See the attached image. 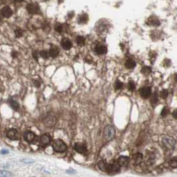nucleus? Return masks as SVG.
I'll return each instance as SVG.
<instances>
[{
    "mask_svg": "<svg viewBox=\"0 0 177 177\" xmlns=\"http://www.w3.org/2000/svg\"><path fill=\"white\" fill-rule=\"evenodd\" d=\"M52 148L53 151L56 153H64L67 151V144L65 143V142L62 141L61 139H56L55 140L52 144Z\"/></svg>",
    "mask_w": 177,
    "mask_h": 177,
    "instance_id": "1",
    "label": "nucleus"
},
{
    "mask_svg": "<svg viewBox=\"0 0 177 177\" xmlns=\"http://www.w3.org/2000/svg\"><path fill=\"white\" fill-rule=\"evenodd\" d=\"M57 122V118L55 115L53 113H49L45 117L43 120V124L46 127H52L56 125Z\"/></svg>",
    "mask_w": 177,
    "mask_h": 177,
    "instance_id": "2",
    "label": "nucleus"
},
{
    "mask_svg": "<svg viewBox=\"0 0 177 177\" xmlns=\"http://www.w3.org/2000/svg\"><path fill=\"white\" fill-rule=\"evenodd\" d=\"M162 144L168 149H173L176 145V141L173 137L167 136L162 139Z\"/></svg>",
    "mask_w": 177,
    "mask_h": 177,
    "instance_id": "3",
    "label": "nucleus"
},
{
    "mask_svg": "<svg viewBox=\"0 0 177 177\" xmlns=\"http://www.w3.org/2000/svg\"><path fill=\"white\" fill-rule=\"evenodd\" d=\"M115 135V130L113 126L107 125L104 129V137L107 141H111Z\"/></svg>",
    "mask_w": 177,
    "mask_h": 177,
    "instance_id": "4",
    "label": "nucleus"
},
{
    "mask_svg": "<svg viewBox=\"0 0 177 177\" xmlns=\"http://www.w3.org/2000/svg\"><path fill=\"white\" fill-rule=\"evenodd\" d=\"M26 9L29 14H38L40 12V6L37 3H31L27 4Z\"/></svg>",
    "mask_w": 177,
    "mask_h": 177,
    "instance_id": "5",
    "label": "nucleus"
},
{
    "mask_svg": "<svg viewBox=\"0 0 177 177\" xmlns=\"http://www.w3.org/2000/svg\"><path fill=\"white\" fill-rule=\"evenodd\" d=\"M6 136L11 141H17L19 138V133L15 128H10L7 131Z\"/></svg>",
    "mask_w": 177,
    "mask_h": 177,
    "instance_id": "6",
    "label": "nucleus"
},
{
    "mask_svg": "<svg viewBox=\"0 0 177 177\" xmlns=\"http://www.w3.org/2000/svg\"><path fill=\"white\" fill-rule=\"evenodd\" d=\"M51 142V138L50 135L48 134L43 135L40 140V146L43 149L50 145Z\"/></svg>",
    "mask_w": 177,
    "mask_h": 177,
    "instance_id": "7",
    "label": "nucleus"
},
{
    "mask_svg": "<svg viewBox=\"0 0 177 177\" xmlns=\"http://www.w3.org/2000/svg\"><path fill=\"white\" fill-rule=\"evenodd\" d=\"M73 148H74L75 150L77 151V153L80 154H84L87 151V146H85V144L81 143V142H76L74 144Z\"/></svg>",
    "mask_w": 177,
    "mask_h": 177,
    "instance_id": "8",
    "label": "nucleus"
},
{
    "mask_svg": "<svg viewBox=\"0 0 177 177\" xmlns=\"http://www.w3.org/2000/svg\"><path fill=\"white\" fill-rule=\"evenodd\" d=\"M24 137L25 141L29 143H32L35 140L37 135L33 132L27 131L24 134Z\"/></svg>",
    "mask_w": 177,
    "mask_h": 177,
    "instance_id": "9",
    "label": "nucleus"
},
{
    "mask_svg": "<svg viewBox=\"0 0 177 177\" xmlns=\"http://www.w3.org/2000/svg\"><path fill=\"white\" fill-rule=\"evenodd\" d=\"M139 93L142 98L146 99L151 95V88L149 87H144L139 89Z\"/></svg>",
    "mask_w": 177,
    "mask_h": 177,
    "instance_id": "10",
    "label": "nucleus"
},
{
    "mask_svg": "<svg viewBox=\"0 0 177 177\" xmlns=\"http://www.w3.org/2000/svg\"><path fill=\"white\" fill-rule=\"evenodd\" d=\"M61 45L63 49L68 51L73 47V43L68 38H63L61 41Z\"/></svg>",
    "mask_w": 177,
    "mask_h": 177,
    "instance_id": "11",
    "label": "nucleus"
},
{
    "mask_svg": "<svg viewBox=\"0 0 177 177\" xmlns=\"http://www.w3.org/2000/svg\"><path fill=\"white\" fill-rule=\"evenodd\" d=\"M1 13L3 15V17L6 18L10 17L13 14V11L9 6H5L1 9Z\"/></svg>",
    "mask_w": 177,
    "mask_h": 177,
    "instance_id": "12",
    "label": "nucleus"
},
{
    "mask_svg": "<svg viewBox=\"0 0 177 177\" xmlns=\"http://www.w3.org/2000/svg\"><path fill=\"white\" fill-rule=\"evenodd\" d=\"M59 49L58 47H57L56 45L51 46L49 51V54L50 57H51L52 58L55 59L59 56Z\"/></svg>",
    "mask_w": 177,
    "mask_h": 177,
    "instance_id": "13",
    "label": "nucleus"
},
{
    "mask_svg": "<svg viewBox=\"0 0 177 177\" xmlns=\"http://www.w3.org/2000/svg\"><path fill=\"white\" fill-rule=\"evenodd\" d=\"M95 51L99 55H104L107 53V48L106 46L102 44H98L95 48Z\"/></svg>",
    "mask_w": 177,
    "mask_h": 177,
    "instance_id": "14",
    "label": "nucleus"
},
{
    "mask_svg": "<svg viewBox=\"0 0 177 177\" xmlns=\"http://www.w3.org/2000/svg\"><path fill=\"white\" fill-rule=\"evenodd\" d=\"M133 164L135 166H137V165H139L142 162V160H143V156H142L141 153H136L135 155H133Z\"/></svg>",
    "mask_w": 177,
    "mask_h": 177,
    "instance_id": "15",
    "label": "nucleus"
},
{
    "mask_svg": "<svg viewBox=\"0 0 177 177\" xmlns=\"http://www.w3.org/2000/svg\"><path fill=\"white\" fill-rule=\"evenodd\" d=\"M9 105H10V106L11 107V109L13 110H14L15 111H19L20 106L18 101L13 99L12 98H11L9 99Z\"/></svg>",
    "mask_w": 177,
    "mask_h": 177,
    "instance_id": "16",
    "label": "nucleus"
},
{
    "mask_svg": "<svg viewBox=\"0 0 177 177\" xmlns=\"http://www.w3.org/2000/svg\"><path fill=\"white\" fill-rule=\"evenodd\" d=\"M118 162L121 167H125L129 163V158L126 156H121L118 160Z\"/></svg>",
    "mask_w": 177,
    "mask_h": 177,
    "instance_id": "17",
    "label": "nucleus"
},
{
    "mask_svg": "<svg viewBox=\"0 0 177 177\" xmlns=\"http://www.w3.org/2000/svg\"><path fill=\"white\" fill-rule=\"evenodd\" d=\"M77 21H78V23H79V24H86V23L87 22V21H88V15L85 14V13H83V14L79 16Z\"/></svg>",
    "mask_w": 177,
    "mask_h": 177,
    "instance_id": "18",
    "label": "nucleus"
},
{
    "mask_svg": "<svg viewBox=\"0 0 177 177\" xmlns=\"http://www.w3.org/2000/svg\"><path fill=\"white\" fill-rule=\"evenodd\" d=\"M135 66H136V63H135V61L133 60V59H129L126 61L125 67L128 69H131L135 68Z\"/></svg>",
    "mask_w": 177,
    "mask_h": 177,
    "instance_id": "19",
    "label": "nucleus"
},
{
    "mask_svg": "<svg viewBox=\"0 0 177 177\" xmlns=\"http://www.w3.org/2000/svg\"><path fill=\"white\" fill-rule=\"evenodd\" d=\"M55 30H56L57 33H63V31H65V26L64 25L59 24V23H57V24L55 25Z\"/></svg>",
    "mask_w": 177,
    "mask_h": 177,
    "instance_id": "20",
    "label": "nucleus"
},
{
    "mask_svg": "<svg viewBox=\"0 0 177 177\" xmlns=\"http://www.w3.org/2000/svg\"><path fill=\"white\" fill-rule=\"evenodd\" d=\"M107 163L106 162L105 160H101L98 162V167L101 171L105 172V169H106Z\"/></svg>",
    "mask_w": 177,
    "mask_h": 177,
    "instance_id": "21",
    "label": "nucleus"
},
{
    "mask_svg": "<svg viewBox=\"0 0 177 177\" xmlns=\"http://www.w3.org/2000/svg\"><path fill=\"white\" fill-rule=\"evenodd\" d=\"M76 42H77V44L79 46H82L85 45V39L83 36H78L77 39H76Z\"/></svg>",
    "mask_w": 177,
    "mask_h": 177,
    "instance_id": "22",
    "label": "nucleus"
},
{
    "mask_svg": "<svg viewBox=\"0 0 177 177\" xmlns=\"http://www.w3.org/2000/svg\"><path fill=\"white\" fill-rule=\"evenodd\" d=\"M112 165V172H118L120 171L121 165L118 162H115Z\"/></svg>",
    "mask_w": 177,
    "mask_h": 177,
    "instance_id": "23",
    "label": "nucleus"
},
{
    "mask_svg": "<svg viewBox=\"0 0 177 177\" xmlns=\"http://www.w3.org/2000/svg\"><path fill=\"white\" fill-rule=\"evenodd\" d=\"M14 33H15V35L16 37L19 38V37H22L23 35H24V31L23 29L19 28V27H17V28L15 29Z\"/></svg>",
    "mask_w": 177,
    "mask_h": 177,
    "instance_id": "24",
    "label": "nucleus"
},
{
    "mask_svg": "<svg viewBox=\"0 0 177 177\" xmlns=\"http://www.w3.org/2000/svg\"><path fill=\"white\" fill-rule=\"evenodd\" d=\"M157 102H158V95H157V92H155L153 95L151 96V104L155 105V104H157Z\"/></svg>",
    "mask_w": 177,
    "mask_h": 177,
    "instance_id": "25",
    "label": "nucleus"
},
{
    "mask_svg": "<svg viewBox=\"0 0 177 177\" xmlns=\"http://www.w3.org/2000/svg\"><path fill=\"white\" fill-rule=\"evenodd\" d=\"M141 73L144 75H149L151 73V68L147 66L144 67H142V69H141Z\"/></svg>",
    "mask_w": 177,
    "mask_h": 177,
    "instance_id": "26",
    "label": "nucleus"
},
{
    "mask_svg": "<svg viewBox=\"0 0 177 177\" xmlns=\"http://www.w3.org/2000/svg\"><path fill=\"white\" fill-rule=\"evenodd\" d=\"M169 164L170 167L173 168V169H176L177 168V158H173L169 160Z\"/></svg>",
    "mask_w": 177,
    "mask_h": 177,
    "instance_id": "27",
    "label": "nucleus"
},
{
    "mask_svg": "<svg viewBox=\"0 0 177 177\" xmlns=\"http://www.w3.org/2000/svg\"><path fill=\"white\" fill-rule=\"evenodd\" d=\"M150 24L152 25H154V26H158L160 25V22L156 17L150 18Z\"/></svg>",
    "mask_w": 177,
    "mask_h": 177,
    "instance_id": "28",
    "label": "nucleus"
},
{
    "mask_svg": "<svg viewBox=\"0 0 177 177\" xmlns=\"http://www.w3.org/2000/svg\"><path fill=\"white\" fill-rule=\"evenodd\" d=\"M40 56L44 59H47L49 57V52L46 50H43L40 51Z\"/></svg>",
    "mask_w": 177,
    "mask_h": 177,
    "instance_id": "29",
    "label": "nucleus"
},
{
    "mask_svg": "<svg viewBox=\"0 0 177 177\" xmlns=\"http://www.w3.org/2000/svg\"><path fill=\"white\" fill-rule=\"evenodd\" d=\"M13 174L11 172L6 171H0V177L5 176H12Z\"/></svg>",
    "mask_w": 177,
    "mask_h": 177,
    "instance_id": "30",
    "label": "nucleus"
},
{
    "mask_svg": "<svg viewBox=\"0 0 177 177\" xmlns=\"http://www.w3.org/2000/svg\"><path fill=\"white\" fill-rule=\"evenodd\" d=\"M33 57L34 59H35V60L36 61H38L39 60V57L40 56V51H38L37 50H35L33 51Z\"/></svg>",
    "mask_w": 177,
    "mask_h": 177,
    "instance_id": "31",
    "label": "nucleus"
},
{
    "mask_svg": "<svg viewBox=\"0 0 177 177\" xmlns=\"http://www.w3.org/2000/svg\"><path fill=\"white\" fill-rule=\"evenodd\" d=\"M128 88L130 91H134L135 89V85L134 83V82L129 81V83H128Z\"/></svg>",
    "mask_w": 177,
    "mask_h": 177,
    "instance_id": "32",
    "label": "nucleus"
},
{
    "mask_svg": "<svg viewBox=\"0 0 177 177\" xmlns=\"http://www.w3.org/2000/svg\"><path fill=\"white\" fill-rule=\"evenodd\" d=\"M168 96V91L166 90V89H164V90H162L161 92H160V96L162 99H165Z\"/></svg>",
    "mask_w": 177,
    "mask_h": 177,
    "instance_id": "33",
    "label": "nucleus"
},
{
    "mask_svg": "<svg viewBox=\"0 0 177 177\" xmlns=\"http://www.w3.org/2000/svg\"><path fill=\"white\" fill-rule=\"evenodd\" d=\"M169 109H168L167 107H165L164 109H162V111H161V116L162 117H165V116H167L168 114H169Z\"/></svg>",
    "mask_w": 177,
    "mask_h": 177,
    "instance_id": "34",
    "label": "nucleus"
},
{
    "mask_svg": "<svg viewBox=\"0 0 177 177\" xmlns=\"http://www.w3.org/2000/svg\"><path fill=\"white\" fill-rule=\"evenodd\" d=\"M33 83L34 85V86H35L36 88H40V87H41V83L37 79H33Z\"/></svg>",
    "mask_w": 177,
    "mask_h": 177,
    "instance_id": "35",
    "label": "nucleus"
},
{
    "mask_svg": "<svg viewBox=\"0 0 177 177\" xmlns=\"http://www.w3.org/2000/svg\"><path fill=\"white\" fill-rule=\"evenodd\" d=\"M115 89H121L122 87H123V83L121 82L120 81H117L116 83H115Z\"/></svg>",
    "mask_w": 177,
    "mask_h": 177,
    "instance_id": "36",
    "label": "nucleus"
},
{
    "mask_svg": "<svg viewBox=\"0 0 177 177\" xmlns=\"http://www.w3.org/2000/svg\"><path fill=\"white\" fill-rule=\"evenodd\" d=\"M11 56L13 59H15V58H17V57H18V56H19V53H18L17 51H13L11 52Z\"/></svg>",
    "mask_w": 177,
    "mask_h": 177,
    "instance_id": "37",
    "label": "nucleus"
},
{
    "mask_svg": "<svg viewBox=\"0 0 177 177\" xmlns=\"http://www.w3.org/2000/svg\"><path fill=\"white\" fill-rule=\"evenodd\" d=\"M172 116H173L174 118L177 119V110H175V111L172 112Z\"/></svg>",
    "mask_w": 177,
    "mask_h": 177,
    "instance_id": "38",
    "label": "nucleus"
},
{
    "mask_svg": "<svg viewBox=\"0 0 177 177\" xmlns=\"http://www.w3.org/2000/svg\"><path fill=\"white\" fill-rule=\"evenodd\" d=\"M14 1L16 3H21V2L24 1V0H14Z\"/></svg>",
    "mask_w": 177,
    "mask_h": 177,
    "instance_id": "39",
    "label": "nucleus"
},
{
    "mask_svg": "<svg viewBox=\"0 0 177 177\" xmlns=\"http://www.w3.org/2000/svg\"><path fill=\"white\" fill-rule=\"evenodd\" d=\"M2 19H3V15H1V13H0V22H1Z\"/></svg>",
    "mask_w": 177,
    "mask_h": 177,
    "instance_id": "40",
    "label": "nucleus"
},
{
    "mask_svg": "<svg viewBox=\"0 0 177 177\" xmlns=\"http://www.w3.org/2000/svg\"><path fill=\"white\" fill-rule=\"evenodd\" d=\"M174 79H175V81H177V73L174 75Z\"/></svg>",
    "mask_w": 177,
    "mask_h": 177,
    "instance_id": "41",
    "label": "nucleus"
},
{
    "mask_svg": "<svg viewBox=\"0 0 177 177\" xmlns=\"http://www.w3.org/2000/svg\"><path fill=\"white\" fill-rule=\"evenodd\" d=\"M3 151H6V150L4 151V150H3ZM1 154H6V153H8V152H1Z\"/></svg>",
    "mask_w": 177,
    "mask_h": 177,
    "instance_id": "42",
    "label": "nucleus"
}]
</instances>
